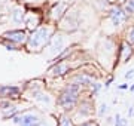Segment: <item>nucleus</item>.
Segmentation results:
<instances>
[{
    "mask_svg": "<svg viewBox=\"0 0 134 126\" xmlns=\"http://www.w3.org/2000/svg\"><path fill=\"white\" fill-rule=\"evenodd\" d=\"M79 87H81V85H77V83H73L70 86H67L66 89H64V92H63L61 95H60V98H58V104H60L63 108L70 110L77 101Z\"/></svg>",
    "mask_w": 134,
    "mask_h": 126,
    "instance_id": "1",
    "label": "nucleus"
},
{
    "mask_svg": "<svg viewBox=\"0 0 134 126\" xmlns=\"http://www.w3.org/2000/svg\"><path fill=\"white\" fill-rule=\"evenodd\" d=\"M49 37H51V30L46 28V27H40L37 28L36 31L31 33L29 39V46L30 49H37V48H42L49 42Z\"/></svg>",
    "mask_w": 134,
    "mask_h": 126,
    "instance_id": "2",
    "label": "nucleus"
},
{
    "mask_svg": "<svg viewBox=\"0 0 134 126\" xmlns=\"http://www.w3.org/2000/svg\"><path fill=\"white\" fill-rule=\"evenodd\" d=\"M5 37L14 43H24L27 40V34L24 30H10V31L5 33Z\"/></svg>",
    "mask_w": 134,
    "mask_h": 126,
    "instance_id": "3",
    "label": "nucleus"
},
{
    "mask_svg": "<svg viewBox=\"0 0 134 126\" xmlns=\"http://www.w3.org/2000/svg\"><path fill=\"white\" fill-rule=\"evenodd\" d=\"M15 123H18L21 126H39V117L34 114H25L21 117H15Z\"/></svg>",
    "mask_w": 134,
    "mask_h": 126,
    "instance_id": "4",
    "label": "nucleus"
},
{
    "mask_svg": "<svg viewBox=\"0 0 134 126\" xmlns=\"http://www.w3.org/2000/svg\"><path fill=\"white\" fill-rule=\"evenodd\" d=\"M110 18H112L113 25H121L127 20V14L121 8H113V9L110 10Z\"/></svg>",
    "mask_w": 134,
    "mask_h": 126,
    "instance_id": "5",
    "label": "nucleus"
},
{
    "mask_svg": "<svg viewBox=\"0 0 134 126\" xmlns=\"http://www.w3.org/2000/svg\"><path fill=\"white\" fill-rule=\"evenodd\" d=\"M131 55H133V48H131V43H127V42H124V43L121 45V62H127L130 58H131Z\"/></svg>",
    "mask_w": 134,
    "mask_h": 126,
    "instance_id": "6",
    "label": "nucleus"
},
{
    "mask_svg": "<svg viewBox=\"0 0 134 126\" xmlns=\"http://www.w3.org/2000/svg\"><path fill=\"white\" fill-rule=\"evenodd\" d=\"M19 93V89L15 86H2L0 87V97L5 98H16Z\"/></svg>",
    "mask_w": 134,
    "mask_h": 126,
    "instance_id": "7",
    "label": "nucleus"
},
{
    "mask_svg": "<svg viewBox=\"0 0 134 126\" xmlns=\"http://www.w3.org/2000/svg\"><path fill=\"white\" fill-rule=\"evenodd\" d=\"M67 70H69V67H67L66 62H57L52 68H51V73H52L54 76H63L64 73H67Z\"/></svg>",
    "mask_w": 134,
    "mask_h": 126,
    "instance_id": "8",
    "label": "nucleus"
},
{
    "mask_svg": "<svg viewBox=\"0 0 134 126\" xmlns=\"http://www.w3.org/2000/svg\"><path fill=\"white\" fill-rule=\"evenodd\" d=\"M63 43H64L63 37H60V36L54 37L52 42H51V52H52V53L60 52V51H61V48H63Z\"/></svg>",
    "mask_w": 134,
    "mask_h": 126,
    "instance_id": "9",
    "label": "nucleus"
},
{
    "mask_svg": "<svg viewBox=\"0 0 134 126\" xmlns=\"http://www.w3.org/2000/svg\"><path fill=\"white\" fill-rule=\"evenodd\" d=\"M66 9V5H64V3H57V5L54 6V9H52V12H51V14H52V18H55V20H58V18H60V16H61V10H64Z\"/></svg>",
    "mask_w": 134,
    "mask_h": 126,
    "instance_id": "10",
    "label": "nucleus"
},
{
    "mask_svg": "<svg viewBox=\"0 0 134 126\" xmlns=\"http://www.w3.org/2000/svg\"><path fill=\"white\" fill-rule=\"evenodd\" d=\"M76 80L81 83V85H90V83H91V77H88V76H77Z\"/></svg>",
    "mask_w": 134,
    "mask_h": 126,
    "instance_id": "11",
    "label": "nucleus"
},
{
    "mask_svg": "<svg viewBox=\"0 0 134 126\" xmlns=\"http://www.w3.org/2000/svg\"><path fill=\"white\" fill-rule=\"evenodd\" d=\"M125 125H127V120H125V119H121L119 114H116V117H115V126H125Z\"/></svg>",
    "mask_w": 134,
    "mask_h": 126,
    "instance_id": "12",
    "label": "nucleus"
},
{
    "mask_svg": "<svg viewBox=\"0 0 134 126\" xmlns=\"http://www.w3.org/2000/svg\"><path fill=\"white\" fill-rule=\"evenodd\" d=\"M23 16H24V15H23V10H19V9L15 10V14H14V20L16 21V22H21V21H23Z\"/></svg>",
    "mask_w": 134,
    "mask_h": 126,
    "instance_id": "13",
    "label": "nucleus"
},
{
    "mask_svg": "<svg viewBox=\"0 0 134 126\" xmlns=\"http://www.w3.org/2000/svg\"><path fill=\"white\" fill-rule=\"evenodd\" d=\"M61 126H73L72 122H70V119H67L66 116L61 117Z\"/></svg>",
    "mask_w": 134,
    "mask_h": 126,
    "instance_id": "14",
    "label": "nucleus"
},
{
    "mask_svg": "<svg viewBox=\"0 0 134 126\" xmlns=\"http://www.w3.org/2000/svg\"><path fill=\"white\" fill-rule=\"evenodd\" d=\"M128 40H130V43H131V45H134V27L130 30V33H128Z\"/></svg>",
    "mask_w": 134,
    "mask_h": 126,
    "instance_id": "15",
    "label": "nucleus"
},
{
    "mask_svg": "<svg viewBox=\"0 0 134 126\" xmlns=\"http://www.w3.org/2000/svg\"><path fill=\"white\" fill-rule=\"evenodd\" d=\"M134 77V70H130V71H127V74H125V79L128 80V79H133Z\"/></svg>",
    "mask_w": 134,
    "mask_h": 126,
    "instance_id": "16",
    "label": "nucleus"
},
{
    "mask_svg": "<svg viewBox=\"0 0 134 126\" xmlns=\"http://www.w3.org/2000/svg\"><path fill=\"white\" fill-rule=\"evenodd\" d=\"M106 111H107V105H106V104H103V105L100 107V111H98V113H100V116H103Z\"/></svg>",
    "mask_w": 134,
    "mask_h": 126,
    "instance_id": "17",
    "label": "nucleus"
},
{
    "mask_svg": "<svg viewBox=\"0 0 134 126\" xmlns=\"http://www.w3.org/2000/svg\"><path fill=\"white\" fill-rule=\"evenodd\" d=\"M100 87H101L100 83H94V86H92V92H94V93L98 92V91H100Z\"/></svg>",
    "mask_w": 134,
    "mask_h": 126,
    "instance_id": "18",
    "label": "nucleus"
},
{
    "mask_svg": "<svg viewBox=\"0 0 134 126\" xmlns=\"http://www.w3.org/2000/svg\"><path fill=\"white\" fill-rule=\"evenodd\" d=\"M5 46L9 49V51H15V45H12V43H6Z\"/></svg>",
    "mask_w": 134,
    "mask_h": 126,
    "instance_id": "19",
    "label": "nucleus"
},
{
    "mask_svg": "<svg viewBox=\"0 0 134 126\" xmlns=\"http://www.w3.org/2000/svg\"><path fill=\"white\" fill-rule=\"evenodd\" d=\"M82 126H97L96 123H92V122H88V123H83Z\"/></svg>",
    "mask_w": 134,
    "mask_h": 126,
    "instance_id": "20",
    "label": "nucleus"
},
{
    "mask_svg": "<svg viewBox=\"0 0 134 126\" xmlns=\"http://www.w3.org/2000/svg\"><path fill=\"white\" fill-rule=\"evenodd\" d=\"M110 83H112V79H109V80L106 82V85H104V86H106V87H109V85H110Z\"/></svg>",
    "mask_w": 134,
    "mask_h": 126,
    "instance_id": "21",
    "label": "nucleus"
},
{
    "mask_svg": "<svg viewBox=\"0 0 134 126\" xmlns=\"http://www.w3.org/2000/svg\"><path fill=\"white\" fill-rule=\"evenodd\" d=\"M127 87H128V85H121L119 89H127Z\"/></svg>",
    "mask_w": 134,
    "mask_h": 126,
    "instance_id": "22",
    "label": "nucleus"
},
{
    "mask_svg": "<svg viewBox=\"0 0 134 126\" xmlns=\"http://www.w3.org/2000/svg\"><path fill=\"white\" fill-rule=\"evenodd\" d=\"M130 91H131V92H134V83L131 85V86H130Z\"/></svg>",
    "mask_w": 134,
    "mask_h": 126,
    "instance_id": "23",
    "label": "nucleus"
}]
</instances>
